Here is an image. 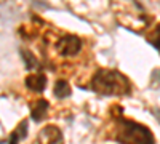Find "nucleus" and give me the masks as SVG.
<instances>
[{
  "label": "nucleus",
  "instance_id": "f257e3e1",
  "mask_svg": "<svg viewBox=\"0 0 160 144\" xmlns=\"http://www.w3.org/2000/svg\"><path fill=\"white\" fill-rule=\"evenodd\" d=\"M91 90L102 96H125L131 91V83L118 71L99 69L91 78Z\"/></svg>",
  "mask_w": 160,
  "mask_h": 144
},
{
  "label": "nucleus",
  "instance_id": "f03ea898",
  "mask_svg": "<svg viewBox=\"0 0 160 144\" xmlns=\"http://www.w3.org/2000/svg\"><path fill=\"white\" fill-rule=\"evenodd\" d=\"M112 138L118 144H154L152 132L148 127L123 117H118L115 120Z\"/></svg>",
  "mask_w": 160,
  "mask_h": 144
},
{
  "label": "nucleus",
  "instance_id": "7ed1b4c3",
  "mask_svg": "<svg viewBox=\"0 0 160 144\" xmlns=\"http://www.w3.org/2000/svg\"><path fill=\"white\" fill-rule=\"evenodd\" d=\"M83 47V42L78 35L74 34H62L55 42V50L61 58H74L80 53Z\"/></svg>",
  "mask_w": 160,
  "mask_h": 144
},
{
  "label": "nucleus",
  "instance_id": "20e7f679",
  "mask_svg": "<svg viewBox=\"0 0 160 144\" xmlns=\"http://www.w3.org/2000/svg\"><path fill=\"white\" fill-rule=\"evenodd\" d=\"M61 141H62L61 130L53 125L45 127L38 133V144H61Z\"/></svg>",
  "mask_w": 160,
  "mask_h": 144
},
{
  "label": "nucleus",
  "instance_id": "39448f33",
  "mask_svg": "<svg viewBox=\"0 0 160 144\" xmlns=\"http://www.w3.org/2000/svg\"><path fill=\"white\" fill-rule=\"evenodd\" d=\"M26 87L34 93H42L47 88V77L42 72H32L26 77Z\"/></svg>",
  "mask_w": 160,
  "mask_h": 144
},
{
  "label": "nucleus",
  "instance_id": "423d86ee",
  "mask_svg": "<svg viewBox=\"0 0 160 144\" xmlns=\"http://www.w3.org/2000/svg\"><path fill=\"white\" fill-rule=\"evenodd\" d=\"M48 107H50V104L47 99H37L32 102V106H31V117H32V120L34 122H42L45 119V115L48 112Z\"/></svg>",
  "mask_w": 160,
  "mask_h": 144
},
{
  "label": "nucleus",
  "instance_id": "0eeeda50",
  "mask_svg": "<svg viewBox=\"0 0 160 144\" xmlns=\"http://www.w3.org/2000/svg\"><path fill=\"white\" fill-rule=\"evenodd\" d=\"M26 135H28V122L22 120L16 128H15V132H13L8 138V144H18L21 139L26 138Z\"/></svg>",
  "mask_w": 160,
  "mask_h": 144
},
{
  "label": "nucleus",
  "instance_id": "6e6552de",
  "mask_svg": "<svg viewBox=\"0 0 160 144\" xmlns=\"http://www.w3.org/2000/svg\"><path fill=\"white\" fill-rule=\"evenodd\" d=\"M55 95L56 98H61V99L71 96V85L66 80H58L55 83Z\"/></svg>",
  "mask_w": 160,
  "mask_h": 144
},
{
  "label": "nucleus",
  "instance_id": "1a4fd4ad",
  "mask_svg": "<svg viewBox=\"0 0 160 144\" xmlns=\"http://www.w3.org/2000/svg\"><path fill=\"white\" fill-rule=\"evenodd\" d=\"M146 40H148V42L158 51V53H160V24H157L155 27H154L148 35H146Z\"/></svg>",
  "mask_w": 160,
  "mask_h": 144
},
{
  "label": "nucleus",
  "instance_id": "9d476101",
  "mask_svg": "<svg viewBox=\"0 0 160 144\" xmlns=\"http://www.w3.org/2000/svg\"><path fill=\"white\" fill-rule=\"evenodd\" d=\"M21 55H22V58H24L26 69H29V71H35V69H38V67H40V62L35 59V56L31 53V51L22 50V51H21Z\"/></svg>",
  "mask_w": 160,
  "mask_h": 144
},
{
  "label": "nucleus",
  "instance_id": "9b49d317",
  "mask_svg": "<svg viewBox=\"0 0 160 144\" xmlns=\"http://www.w3.org/2000/svg\"><path fill=\"white\" fill-rule=\"evenodd\" d=\"M155 115H157V119L160 120V112H155Z\"/></svg>",
  "mask_w": 160,
  "mask_h": 144
}]
</instances>
